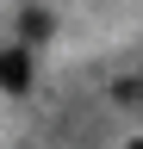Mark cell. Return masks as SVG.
<instances>
[{"mask_svg":"<svg viewBox=\"0 0 143 149\" xmlns=\"http://www.w3.org/2000/svg\"><path fill=\"white\" fill-rule=\"evenodd\" d=\"M0 87L6 93H25L31 87V56L25 50H0Z\"/></svg>","mask_w":143,"mask_h":149,"instance_id":"obj_1","label":"cell"},{"mask_svg":"<svg viewBox=\"0 0 143 149\" xmlns=\"http://www.w3.org/2000/svg\"><path fill=\"white\" fill-rule=\"evenodd\" d=\"M19 31H25V44H38V37H50V13H44V6L19 13Z\"/></svg>","mask_w":143,"mask_h":149,"instance_id":"obj_2","label":"cell"},{"mask_svg":"<svg viewBox=\"0 0 143 149\" xmlns=\"http://www.w3.org/2000/svg\"><path fill=\"white\" fill-rule=\"evenodd\" d=\"M131 149H143V137H137V143H131Z\"/></svg>","mask_w":143,"mask_h":149,"instance_id":"obj_3","label":"cell"}]
</instances>
